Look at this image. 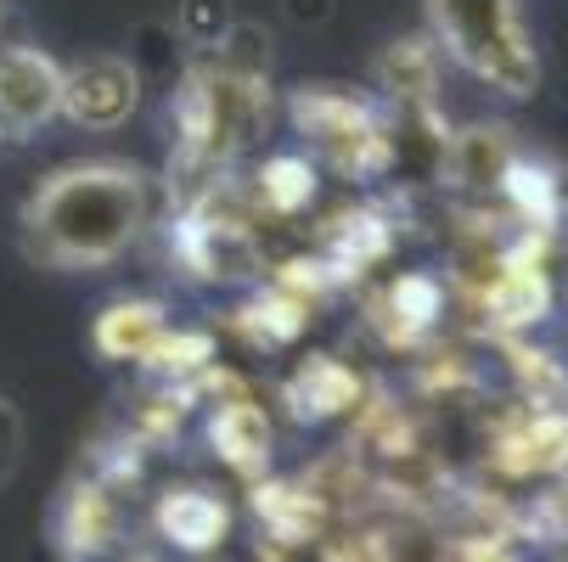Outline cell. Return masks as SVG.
<instances>
[{
    "label": "cell",
    "mask_w": 568,
    "mask_h": 562,
    "mask_svg": "<svg viewBox=\"0 0 568 562\" xmlns=\"http://www.w3.org/2000/svg\"><path fill=\"white\" fill-rule=\"evenodd\" d=\"M62 119V62L40 45H0V124L29 135Z\"/></svg>",
    "instance_id": "3957f363"
},
{
    "label": "cell",
    "mask_w": 568,
    "mask_h": 562,
    "mask_svg": "<svg viewBox=\"0 0 568 562\" xmlns=\"http://www.w3.org/2000/svg\"><path fill=\"white\" fill-rule=\"evenodd\" d=\"M158 523H164V534L181 545V551H209L220 545L225 534V507L203 490H186V495H170L164 512H158Z\"/></svg>",
    "instance_id": "8992f818"
},
{
    "label": "cell",
    "mask_w": 568,
    "mask_h": 562,
    "mask_svg": "<svg viewBox=\"0 0 568 562\" xmlns=\"http://www.w3.org/2000/svg\"><path fill=\"white\" fill-rule=\"evenodd\" d=\"M0 141H12V130H7V124H0Z\"/></svg>",
    "instance_id": "ba28073f"
},
{
    "label": "cell",
    "mask_w": 568,
    "mask_h": 562,
    "mask_svg": "<svg viewBox=\"0 0 568 562\" xmlns=\"http://www.w3.org/2000/svg\"><path fill=\"white\" fill-rule=\"evenodd\" d=\"M439 51L501 96H535L540 51L524 23V0H428Z\"/></svg>",
    "instance_id": "7a4b0ae2"
},
{
    "label": "cell",
    "mask_w": 568,
    "mask_h": 562,
    "mask_svg": "<svg viewBox=\"0 0 568 562\" xmlns=\"http://www.w3.org/2000/svg\"><path fill=\"white\" fill-rule=\"evenodd\" d=\"M146 175L119 157H73L51 170L18 208L23 254L51 270H102L146 231Z\"/></svg>",
    "instance_id": "6da1fadb"
},
{
    "label": "cell",
    "mask_w": 568,
    "mask_h": 562,
    "mask_svg": "<svg viewBox=\"0 0 568 562\" xmlns=\"http://www.w3.org/2000/svg\"><path fill=\"white\" fill-rule=\"evenodd\" d=\"M113 545V507L97 484L68 490L62 512H57V551L62 562H97Z\"/></svg>",
    "instance_id": "5b68a950"
},
{
    "label": "cell",
    "mask_w": 568,
    "mask_h": 562,
    "mask_svg": "<svg viewBox=\"0 0 568 562\" xmlns=\"http://www.w3.org/2000/svg\"><path fill=\"white\" fill-rule=\"evenodd\" d=\"M18 461H23V411L0 394V484L18 472Z\"/></svg>",
    "instance_id": "52a82bcc"
},
{
    "label": "cell",
    "mask_w": 568,
    "mask_h": 562,
    "mask_svg": "<svg viewBox=\"0 0 568 562\" xmlns=\"http://www.w3.org/2000/svg\"><path fill=\"white\" fill-rule=\"evenodd\" d=\"M135 68L119 57H85L62 68V119L85 124V130H119L135 113Z\"/></svg>",
    "instance_id": "277c9868"
}]
</instances>
